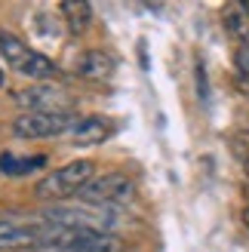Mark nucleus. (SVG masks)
<instances>
[{"label": "nucleus", "mask_w": 249, "mask_h": 252, "mask_svg": "<svg viewBox=\"0 0 249 252\" xmlns=\"http://www.w3.org/2000/svg\"><path fill=\"white\" fill-rule=\"evenodd\" d=\"M194 77H197V95H200L203 102H206V95H209V83H206V71H203V59H197Z\"/></svg>", "instance_id": "nucleus-13"}, {"label": "nucleus", "mask_w": 249, "mask_h": 252, "mask_svg": "<svg viewBox=\"0 0 249 252\" xmlns=\"http://www.w3.org/2000/svg\"><path fill=\"white\" fill-rule=\"evenodd\" d=\"M114 71V59L102 49H86L77 56V77L83 80H108Z\"/></svg>", "instance_id": "nucleus-8"}, {"label": "nucleus", "mask_w": 249, "mask_h": 252, "mask_svg": "<svg viewBox=\"0 0 249 252\" xmlns=\"http://www.w3.org/2000/svg\"><path fill=\"white\" fill-rule=\"evenodd\" d=\"M12 102L25 108V114H62V111H71V98L65 95V90H59L53 83L25 86V90L12 93Z\"/></svg>", "instance_id": "nucleus-5"}, {"label": "nucleus", "mask_w": 249, "mask_h": 252, "mask_svg": "<svg viewBox=\"0 0 249 252\" xmlns=\"http://www.w3.org/2000/svg\"><path fill=\"white\" fill-rule=\"evenodd\" d=\"M221 22H225V31H228L240 46H249V16L243 12L240 3L225 6V12H221Z\"/></svg>", "instance_id": "nucleus-10"}, {"label": "nucleus", "mask_w": 249, "mask_h": 252, "mask_svg": "<svg viewBox=\"0 0 249 252\" xmlns=\"http://www.w3.org/2000/svg\"><path fill=\"white\" fill-rule=\"evenodd\" d=\"M246 175H249V160H246Z\"/></svg>", "instance_id": "nucleus-17"}, {"label": "nucleus", "mask_w": 249, "mask_h": 252, "mask_svg": "<svg viewBox=\"0 0 249 252\" xmlns=\"http://www.w3.org/2000/svg\"><path fill=\"white\" fill-rule=\"evenodd\" d=\"M59 9H62L65 25H68V31H71L74 37H80V34L93 25V6H90V3H71V0H65Z\"/></svg>", "instance_id": "nucleus-11"}, {"label": "nucleus", "mask_w": 249, "mask_h": 252, "mask_svg": "<svg viewBox=\"0 0 249 252\" xmlns=\"http://www.w3.org/2000/svg\"><path fill=\"white\" fill-rule=\"evenodd\" d=\"M0 59L9 68H16L19 74L31 77L34 83H49L53 77H59V65L49 56L31 49L25 40H19L16 34H0Z\"/></svg>", "instance_id": "nucleus-2"}, {"label": "nucleus", "mask_w": 249, "mask_h": 252, "mask_svg": "<svg viewBox=\"0 0 249 252\" xmlns=\"http://www.w3.org/2000/svg\"><path fill=\"white\" fill-rule=\"evenodd\" d=\"M234 65H237V86H240V93L249 95V46H237V53H234Z\"/></svg>", "instance_id": "nucleus-12"}, {"label": "nucleus", "mask_w": 249, "mask_h": 252, "mask_svg": "<svg viewBox=\"0 0 249 252\" xmlns=\"http://www.w3.org/2000/svg\"><path fill=\"white\" fill-rule=\"evenodd\" d=\"M243 224H246V228H249V206L243 209Z\"/></svg>", "instance_id": "nucleus-14"}, {"label": "nucleus", "mask_w": 249, "mask_h": 252, "mask_svg": "<svg viewBox=\"0 0 249 252\" xmlns=\"http://www.w3.org/2000/svg\"><path fill=\"white\" fill-rule=\"evenodd\" d=\"M28 252H123V240L114 231H77L53 246H37Z\"/></svg>", "instance_id": "nucleus-6"}, {"label": "nucleus", "mask_w": 249, "mask_h": 252, "mask_svg": "<svg viewBox=\"0 0 249 252\" xmlns=\"http://www.w3.org/2000/svg\"><path fill=\"white\" fill-rule=\"evenodd\" d=\"M77 114L74 111H62V114H19L12 120V135L16 138H53L65 135L77 126Z\"/></svg>", "instance_id": "nucleus-4"}, {"label": "nucleus", "mask_w": 249, "mask_h": 252, "mask_svg": "<svg viewBox=\"0 0 249 252\" xmlns=\"http://www.w3.org/2000/svg\"><path fill=\"white\" fill-rule=\"evenodd\" d=\"M240 6H243V12H246V16H249V0H243V3H240Z\"/></svg>", "instance_id": "nucleus-15"}, {"label": "nucleus", "mask_w": 249, "mask_h": 252, "mask_svg": "<svg viewBox=\"0 0 249 252\" xmlns=\"http://www.w3.org/2000/svg\"><path fill=\"white\" fill-rule=\"evenodd\" d=\"M135 194V185L126 172H105V175H95V179L77 194L86 206H120V203H129Z\"/></svg>", "instance_id": "nucleus-3"}, {"label": "nucleus", "mask_w": 249, "mask_h": 252, "mask_svg": "<svg viewBox=\"0 0 249 252\" xmlns=\"http://www.w3.org/2000/svg\"><path fill=\"white\" fill-rule=\"evenodd\" d=\"M49 163L46 154H28V157H16V154H0V172L3 175H31L37 169H43Z\"/></svg>", "instance_id": "nucleus-9"}, {"label": "nucleus", "mask_w": 249, "mask_h": 252, "mask_svg": "<svg viewBox=\"0 0 249 252\" xmlns=\"http://www.w3.org/2000/svg\"><path fill=\"white\" fill-rule=\"evenodd\" d=\"M111 132H114V126H111L108 117H102V114H86L71 129V138H74V145H77V148H95V145L108 142Z\"/></svg>", "instance_id": "nucleus-7"}, {"label": "nucleus", "mask_w": 249, "mask_h": 252, "mask_svg": "<svg viewBox=\"0 0 249 252\" xmlns=\"http://www.w3.org/2000/svg\"><path fill=\"white\" fill-rule=\"evenodd\" d=\"M95 179V163L93 160H71L65 166L53 169L34 185V197L46 203H62L68 197H77L86 185Z\"/></svg>", "instance_id": "nucleus-1"}, {"label": "nucleus", "mask_w": 249, "mask_h": 252, "mask_svg": "<svg viewBox=\"0 0 249 252\" xmlns=\"http://www.w3.org/2000/svg\"><path fill=\"white\" fill-rule=\"evenodd\" d=\"M3 77H6V74H3V68H0V86H3Z\"/></svg>", "instance_id": "nucleus-16"}]
</instances>
